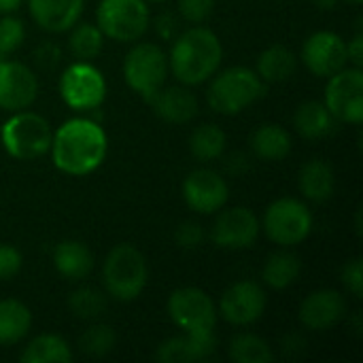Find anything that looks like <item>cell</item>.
Returning <instances> with one entry per match:
<instances>
[{
    "label": "cell",
    "instance_id": "1",
    "mask_svg": "<svg viewBox=\"0 0 363 363\" xmlns=\"http://www.w3.org/2000/svg\"><path fill=\"white\" fill-rule=\"evenodd\" d=\"M53 166L72 177L91 174L106 157L108 140L104 130L91 119H68L53 132Z\"/></svg>",
    "mask_w": 363,
    "mask_h": 363
},
{
    "label": "cell",
    "instance_id": "2",
    "mask_svg": "<svg viewBox=\"0 0 363 363\" xmlns=\"http://www.w3.org/2000/svg\"><path fill=\"white\" fill-rule=\"evenodd\" d=\"M221 57L223 47L217 34L204 26H194L174 40L168 68L183 85H200L217 72Z\"/></svg>",
    "mask_w": 363,
    "mask_h": 363
},
{
    "label": "cell",
    "instance_id": "3",
    "mask_svg": "<svg viewBox=\"0 0 363 363\" xmlns=\"http://www.w3.org/2000/svg\"><path fill=\"white\" fill-rule=\"evenodd\" d=\"M149 279L145 255L134 245H117L104 259L102 281L106 294L119 302L136 300Z\"/></svg>",
    "mask_w": 363,
    "mask_h": 363
},
{
    "label": "cell",
    "instance_id": "4",
    "mask_svg": "<svg viewBox=\"0 0 363 363\" xmlns=\"http://www.w3.org/2000/svg\"><path fill=\"white\" fill-rule=\"evenodd\" d=\"M266 94V83L259 74L245 66H232L219 72L206 94L213 111L221 115H236L247 106L255 104Z\"/></svg>",
    "mask_w": 363,
    "mask_h": 363
},
{
    "label": "cell",
    "instance_id": "5",
    "mask_svg": "<svg viewBox=\"0 0 363 363\" xmlns=\"http://www.w3.org/2000/svg\"><path fill=\"white\" fill-rule=\"evenodd\" d=\"M0 140L15 160H36L51 149L53 130L45 117L30 111H17L2 123Z\"/></svg>",
    "mask_w": 363,
    "mask_h": 363
},
{
    "label": "cell",
    "instance_id": "6",
    "mask_svg": "<svg viewBox=\"0 0 363 363\" xmlns=\"http://www.w3.org/2000/svg\"><path fill=\"white\" fill-rule=\"evenodd\" d=\"M96 21L104 36L117 43H132L147 32L151 17L147 0H102Z\"/></svg>",
    "mask_w": 363,
    "mask_h": 363
},
{
    "label": "cell",
    "instance_id": "7",
    "mask_svg": "<svg viewBox=\"0 0 363 363\" xmlns=\"http://www.w3.org/2000/svg\"><path fill=\"white\" fill-rule=\"evenodd\" d=\"M168 74V57L155 43H138L130 49L123 62L125 83L143 98H153Z\"/></svg>",
    "mask_w": 363,
    "mask_h": 363
},
{
    "label": "cell",
    "instance_id": "8",
    "mask_svg": "<svg viewBox=\"0 0 363 363\" xmlns=\"http://www.w3.org/2000/svg\"><path fill=\"white\" fill-rule=\"evenodd\" d=\"M264 230L268 238L281 247L300 245L313 232V213L296 198H279L264 215Z\"/></svg>",
    "mask_w": 363,
    "mask_h": 363
},
{
    "label": "cell",
    "instance_id": "9",
    "mask_svg": "<svg viewBox=\"0 0 363 363\" xmlns=\"http://www.w3.org/2000/svg\"><path fill=\"white\" fill-rule=\"evenodd\" d=\"M62 100L72 111H94L106 98V81L91 62H74L60 77Z\"/></svg>",
    "mask_w": 363,
    "mask_h": 363
},
{
    "label": "cell",
    "instance_id": "10",
    "mask_svg": "<svg viewBox=\"0 0 363 363\" xmlns=\"http://www.w3.org/2000/svg\"><path fill=\"white\" fill-rule=\"evenodd\" d=\"M168 315L177 328L189 334H213L217 308L208 294L198 287H183L170 294Z\"/></svg>",
    "mask_w": 363,
    "mask_h": 363
},
{
    "label": "cell",
    "instance_id": "11",
    "mask_svg": "<svg viewBox=\"0 0 363 363\" xmlns=\"http://www.w3.org/2000/svg\"><path fill=\"white\" fill-rule=\"evenodd\" d=\"M330 83L325 87V106L334 115L336 121L345 123H362L363 121V70L342 68L336 74L328 77Z\"/></svg>",
    "mask_w": 363,
    "mask_h": 363
},
{
    "label": "cell",
    "instance_id": "12",
    "mask_svg": "<svg viewBox=\"0 0 363 363\" xmlns=\"http://www.w3.org/2000/svg\"><path fill=\"white\" fill-rule=\"evenodd\" d=\"M183 198L191 211L200 215H213L228 204L230 187L219 172L198 168L187 174L183 183Z\"/></svg>",
    "mask_w": 363,
    "mask_h": 363
},
{
    "label": "cell",
    "instance_id": "13",
    "mask_svg": "<svg viewBox=\"0 0 363 363\" xmlns=\"http://www.w3.org/2000/svg\"><path fill=\"white\" fill-rule=\"evenodd\" d=\"M259 228H262L259 219L251 208L234 206V208L223 211L217 217L211 236L219 249L238 251V249H249L255 245L259 236Z\"/></svg>",
    "mask_w": 363,
    "mask_h": 363
},
{
    "label": "cell",
    "instance_id": "14",
    "mask_svg": "<svg viewBox=\"0 0 363 363\" xmlns=\"http://www.w3.org/2000/svg\"><path fill=\"white\" fill-rule=\"evenodd\" d=\"M266 304L268 300L262 285L253 281H238L221 296L219 313L232 325H251L262 319Z\"/></svg>",
    "mask_w": 363,
    "mask_h": 363
},
{
    "label": "cell",
    "instance_id": "15",
    "mask_svg": "<svg viewBox=\"0 0 363 363\" xmlns=\"http://www.w3.org/2000/svg\"><path fill=\"white\" fill-rule=\"evenodd\" d=\"M302 60L306 68L317 77H332L349 64L347 43L342 36L330 30L315 32L302 47Z\"/></svg>",
    "mask_w": 363,
    "mask_h": 363
},
{
    "label": "cell",
    "instance_id": "16",
    "mask_svg": "<svg viewBox=\"0 0 363 363\" xmlns=\"http://www.w3.org/2000/svg\"><path fill=\"white\" fill-rule=\"evenodd\" d=\"M38 94L36 74L21 62L0 60V108L17 113L28 108Z\"/></svg>",
    "mask_w": 363,
    "mask_h": 363
},
{
    "label": "cell",
    "instance_id": "17",
    "mask_svg": "<svg viewBox=\"0 0 363 363\" xmlns=\"http://www.w3.org/2000/svg\"><path fill=\"white\" fill-rule=\"evenodd\" d=\"M347 315V300L336 289H319L311 294L300 306V321L313 332L334 328Z\"/></svg>",
    "mask_w": 363,
    "mask_h": 363
},
{
    "label": "cell",
    "instance_id": "18",
    "mask_svg": "<svg viewBox=\"0 0 363 363\" xmlns=\"http://www.w3.org/2000/svg\"><path fill=\"white\" fill-rule=\"evenodd\" d=\"M215 347H217L215 332L213 334L185 332V336H174V338H168L166 342H162L155 353V359L162 363L202 362L213 355Z\"/></svg>",
    "mask_w": 363,
    "mask_h": 363
},
{
    "label": "cell",
    "instance_id": "19",
    "mask_svg": "<svg viewBox=\"0 0 363 363\" xmlns=\"http://www.w3.org/2000/svg\"><path fill=\"white\" fill-rule=\"evenodd\" d=\"M83 2L85 0H28V9L34 23L45 32H66L79 21Z\"/></svg>",
    "mask_w": 363,
    "mask_h": 363
},
{
    "label": "cell",
    "instance_id": "20",
    "mask_svg": "<svg viewBox=\"0 0 363 363\" xmlns=\"http://www.w3.org/2000/svg\"><path fill=\"white\" fill-rule=\"evenodd\" d=\"M149 102L153 104L155 115L168 123H187L198 115V98L187 87L160 89Z\"/></svg>",
    "mask_w": 363,
    "mask_h": 363
},
{
    "label": "cell",
    "instance_id": "21",
    "mask_svg": "<svg viewBox=\"0 0 363 363\" xmlns=\"http://www.w3.org/2000/svg\"><path fill=\"white\" fill-rule=\"evenodd\" d=\"M55 270L68 281H83L94 270V253L79 240H64L53 251Z\"/></svg>",
    "mask_w": 363,
    "mask_h": 363
},
{
    "label": "cell",
    "instance_id": "22",
    "mask_svg": "<svg viewBox=\"0 0 363 363\" xmlns=\"http://www.w3.org/2000/svg\"><path fill=\"white\" fill-rule=\"evenodd\" d=\"M334 168L323 160H311L300 170V191L311 202H325L334 196Z\"/></svg>",
    "mask_w": 363,
    "mask_h": 363
},
{
    "label": "cell",
    "instance_id": "23",
    "mask_svg": "<svg viewBox=\"0 0 363 363\" xmlns=\"http://www.w3.org/2000/svg\"><path fill=\"white\" fill-rule=\"evenodd\" d=\"M294 140L291 134L277 125V123H264L259 125L251 136V149L259 160L266 162H281L291 153Z\"/></svg>",
    "mask_w": 363,
    "mask_h": 363
},
{
    "label": "cell",
    "instance_id": "24",
    "mask_svg": "<svg viewBox=\"0 0 363 363\" xmlns=\"http://www.w3.org/2000/svg\"><path fill=\"white\" fill-rule=\"evenodd\" d=\"M294 123H296V130L304 138L319 140V138H325L334 132L336 119L323 102L308 100V102H302L298 106V111L294 115Z\"/></svg>",
    "mask_w": 363,
    "mask_h": 363
},
{
    "label": "cell",
    "instance_id": "25",
    "mask_svg": "<svg viewBox=\"0 0 363 363\" xmlns=\"http://www.w3.org/2000/svg\"><path fill=\"white\" fill-rule=\"evenodd\" d=\"M298 57L285 45H272L257 57V74L264 83H283L296 74Z\"/></svg>",
    "mask_w": 363,
    "mask_h": 363
},
{
    "label": "cell",
    "instance_id": "26",
    "mask_svg": "<svg viewBox=\"0 0 363 363\" xmlns=\"http://www.w3.org/2000/svg\"><path fill=\"white\" fill-rule=\"evenodd\" d=\"M32 325V315L28 306L19 300L0 302V345H17L26 338Z\"/></svg>",
    "mask_w": 363,
    "mask_h": 363
},
{
    "label": "cell",
    "instance_id": "27",
    "mask_svg": "<svg viewBox=\"0 0 363 363\" xmlns=\"http://www.w3.org/2000/svg\"><path fill=\"white\" fill-rule=\"evenodd\" d=\"M70 359H72V351L68 342L57 334L36 336L21 353L23 363H68Z\"/></svg>",
    "mask_w": 363,
    "mask_h": 363
},
{
    "label": "cell",
    "instance_id": "28",
    "mask_svg": "<svg viewBox=\"0 0 363 363\" xmlns=\"http://www.w3.org/2000/svg\"><path fill=\"white\" fill-rule=\"evenodd\" d=\"M300 270H302V264L298 255L289 251H279V253H272L268 262L264 264L262 279L272 289H287L289 285L298 281Z\"/></svg>",
    "mask_w": 363,
    "mask_h": 363
},
{
    "label": "cell",
    "instance_id": "29",
    "mask_svg": "<svg viewBox=\"0 0 363 363\" xmlns=\"http://www.w3.org/2000/svg\"><path fill=\"white\" fill-rule=\"evenodd\" d=\"M225 143H228V136L219 125L202 123L189 136V151L198 162H213L223 155Z\"/></svg>",
    "mask_w": 363,
    "mask_h": 363
},
{
    "label": "cell",
    "instance_id": "30",
    "mask_svg": "<svg viewBox=\"0 0 363 363\" xmlns=\"http://www.w3.org/2000/svg\"><path fill=\"white\" fill-rule=\"evenodd\" d=\"M70 38H68V49L79 62H91L98 57L104 45V34L98 26L94 23H79L70 28Z\"/></svg>",
    "mask_w": 363,
    "mask_h": 363
},
{
    "label": "cell",
    "instance_id": "31",
    "mask_svg": "<svg viewBox=\"0 0 363 363\" xmlns=\"http://www.w3.org/2000/svg\"><path fill=\"white\" fill-rule=\"evenodd\" d=\"M230 357L236 363H270L274 353L264 338L255 334H238L230 342Z\"/></svg>",
    "mask_w": 363,
    "mask_h": 363
},
{
    "label": "cell",
    "instance_id": "32",
    "mask_svg": "<svg viewBox=\"0 0 363 363\" xmlns=\"http://www.w3.org/2000/svg\"><path fill=\"white\" fill-rule=\"evenodd\" d=\"M68 306L74 317L91 321V319H98L106 311V296L96 287H81L70 294Z\"/></svg>",
    "mask_w": 363,
    "mask_h": 363
},
{
    "label": "cell",
    "instance_id": "33",
    "mask_svg": "<svg viewBox=\"0 0 363 363\" xmlns=\"http://www.w3.org/2000/svg\"><path fill=\"white\" fill-rule=\"evenodd\" d=\"M115 347V332L108 325H91L79 338V349L89 357H104Z\"/></svg>",
    "mask_w": 363,
    "mask_h": 363
},
{
    "label": "cell",
    "instance_id": "34",
    "mask_svg": "<svg viewBox=\"0 0 363 363\" xmlns=\"http://www.w3.org/2000/svg\"><path fill=\"white\" fill-rule=\"evenodd\" d=\"M26 38L23 21L17 17H11L9 13L0 17V60H6L11 53H15Z\"/></svg>",
    "mask_w": 363,
    "mask_h": 363
},
{
    "label": "cell",
    "instance_id": "35",
    "mask_svg": "<svg viewBox=\"0 0 363 363\" xmlns=\"http://www.w3.org/2000/svg\"><path fill=\"white\" fill-rule=\"evenodd\" d=\"M215 0H179V13L191 23H202L213 15Z\"/></svg>",
    "mask_w": 363,
    "mask_h": 363
},
{
    "label": "cell",
    "instance_id": "36",
    "mask_svg": "<svg viewBox=\"0 0 363 363\" xmlns=\"http://www.w3.org/2000/svg\"><path fill=\"white\" fill-rule=\"evenodd\" d=\"M174 240L181 249L194 251L204 242V228L196 221H185L177 228L174 232Z\"/></svg>",
    "mask_w": 363,
    "mask_h": 363
},
{
    "label": "cell",
    "instance_id": "37",
    "mask_svg": "<svg viewBox=\"0 0 363 363\" xmlns=\"http://www.w3.org/2000/svg\"><path fill=\"white\" fill-rule=\"evenodd\" d=\"M21 264H23L21 253L13 245L0 242V281L13 279L21 270Z\"/></svg>",
    "mask_w": 363,
    "mask_h": 363
},
{
    "label": "cell",
    "instance_id": "38",
    "mask_svg": "<svg viewBox=\"0 0 363 363\" xmlns=\"http://www.w3.org/2000/svg\"><path fill=\"white\" fill-rule=\"evenodd\" d=\"M342 283L351 291V296L363 298V262L359 257L351 259L342 268Z\"/></svg>",
    "mask_w": 363,
    "mask_h": 363
},
{
    "label": "cell",
    "instance_id": "39",
    "mask_svg": "<svg viewBox=\"0 0 363 363\" xmlns=\"http://www.w3.org/2000/svg\"><path fill=\"white\" fill-rule=\"evenodd\" d=\"M34 62L40 70H55L62 62V49L55 43H43L34 51Z\"/></svg>",
    "mask_w": 363,
    "mask_h": 363
},
{
    "label": "cell",
    "instance_id": "40",
    "mask_svg": "<svg viewBox=\"0 0 363 363\" xmlns=\"http://www.w3.org/2000/svg\"><path fill=\"white\" fill-rule=\"evenodd\" d=\"M347 57H349V62H351L353 66H357V68H362L363 66V34L362 32H357V34L351 38V43L347 45Z\"/></svg>",
    "mask_w": 363,
    "mask_h": 363
},
{
    "label": "cell",
    "instance_id": "41",
    "mask_svg": "<svg viewBox=\"0 0 363 363\" xmlns=\"http://www.w3.org/2000/svg\"><path fill=\"white\" fill-rule=\"evenodd\" d=\"M155 30L162 38H172L177 34V21L170 13H164L155 19Z\"/></svg>",
    "mask_w": 363,
    "mask_h": 363
},
{
    "label": "cell",
    "instance_id": "42",
    "mask_svg": "<svg viewBox=\"0 0 363 363\" xmlns=\"http://www.w3.org/2000/svg\"><path fill=\"white\" fill-rule=\"evenodd\" d=\"M23 0H0V15H6V13H13L21 6Z\"/></svg>",
    "mask_w": 363,
    "mask_h": 363
},
{
    "label": "cell",
    "instance_id": "43",
    "mask_svg": "<svg viewBox=\"0 0 363 363\" xmlns=\"http://www.w3.org/2000/svg\"><path fill=\"white\" fill-rule=\"evenodd\" d=\"M321 11H334L336 6H338V2L340 0H313Z\"/></svg>",
    "mask_w": 363,
    "mask_h": 363
},
{
    "label": "cell",
    "instance_id": "44",
    "mask_svg": "<svg viewBox=\"0 0 363 363\" xmlns=\"http://www.w3.org/2000/svg\"><path fill=\"white\" fill-rule=\"evenodd\" d=\"M347 2H351V4H362L363 0H347Z\"/></svg>",
    "mask_w": 363,
    "mask_h": 363
},
{
    "label": "cell",
    "instance_id": "45",
    "mask_svg": "<svg viewBox=\"0 0 363 363\" xmlns=\"http://www.w3.org/2000/svg\"><path fill=\"white\" fill-rule=\"evenodd\" d=\"M149 2H164V0H149Z\"/></svg>",
    "mask_w": 363,
    "mask_h": 363
}]
</instances>
